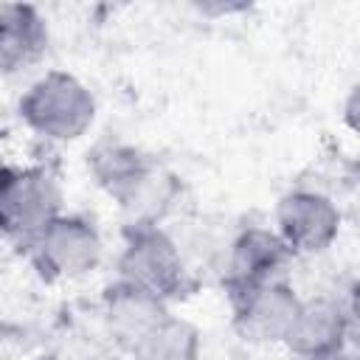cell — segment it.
<instances>
[{
  "label": "cell",
  "mask_w": 360,
  "mask_h": 360,
  "mask_svg": "<svg viewBox=\"0 0 360 360\" xmlns=\"http://www.w3.org/2000/svg\"><path fill=\"white\" fill-rule=\"evenodd\" d=\"M87 169L96 183L129 214V225H158L174 197V177L163 172L141 146L104 138L87 152Z\"/></svg>",
  "instance_id": "obj_1"
},
{
  "label": "cell",
  "mask_w": 360,
  "mask_h": 360,
  "mask_svg": "<svg viewBox=\"0 0 360 360\" xmlns=\"http://www.w3.org/2000/svg\"><path fill=\"white\" fill-rule=\"evenodd\" d=\"M17 110L22 124L34 135L56 143H70L87 135V129L93 127L96 96L79 76L68 70H48L28 84Z\"/></svg>",
  "instance_id": "obj_2"
},
{
  "label": "cell",
  "mask_w": 360,
  "mask_h": 360,
  "mask_svg": "<svg viewBox=\"0 0 360 360\" xmlns=\"http://www.w3.org/2000/svg\"><path fill=\"white\" fill-rule=\"evenodd\" d=\"M118 281L169 304L191 290V270L177 242L160 225H129L118 253Z\"/></svg>",
  "instance_id": "obj_3"
},
{
  "label": "cell",
  "mask_w": 360,
  "mask_h": 360,
  "mask_svg": "<svg viewBox=\"0 0 360 360\" xmlns=\"http://www.w3.org/2000/svg\"><path fill=\"white\" fill-rule=\"evenodd\" d=\"M62 214V191L45 166H0V236L31 242L53 217Z\"/></svg>",
  "instance_id": "obj_4"
},
{
  "label": "cell",
  "mask_w": 360,
  "mask_h": 360,
  "mask_svg": "<svg viewBox=\"0 0 360 360\" xmlns=\"http://www.w3.org/2000/svg\"><path fill=\"white\" fill-rule=\"evenodd\" d=\"M31 259L42 276L73 281L93 273L104 259V239L98 228L79 214L53 217L31 242Z\"/></svg>",
  "instance_id": "obj_5"
},
{
  "label": "cell",
  "mask_w": 360,
  "mask_h": 360,
  "mask_svg": "<svg viewBox=\"0 0 360 360\" xmlns=\"http://www.w3.org/2000/svg\"><path fill=\"white\" fill-rule=\"evenodd\" d=\"M273 231L292 250V256H315L340 236L343 214L335 200L315 188H292L278 197Z\"/></svg>",
  "instance_id": "obj_6"
},
{
  "label": "cell",
  "mask_w": 360,
  "mask_h": 360,
  "mask_svg": "<svg viewBox=\"0 0 360 360\" xmlns=\"http://www.w3.org/2000/svg\"><path fill=\"white\" fill-rule=\"evenodd\" d=\"M304 298L287 284H264L233 292V326L250 343H284Z\"/></svg>",
  "instance_id": "obj_7"
},
{
  "label": "cell",
  "mask_w": 360,
  "mask_h": 360,
  "mask_svg": "<svg viewBox=\"0 0 360 360\" xmlns=\"http://www.w3.org/2000/svg\"><path fill=\"white\" fill-rule=\"evenodd\" d=\"M295 262L292 250L278 239L273 228H245L233 236L228 248V287L231 292L287 281L290 264Z\"/></svg>",
  "instance_id": "obj_8"
},
{
  "label": "cell",
  "mask_w": 360,
  "mask_h": 360,
  "mask_svg": "<svg viewBox=\"0 0 360 360\" xmlns=\"http://www.w3.org/2000/svg\"><path fill=\"white\" fill-rule=\"evenodd\" d=\"M352 343V315L335 298H309L284 340L292 357L304 360H343Z\"/></svg>",
  "instance_id": "obj_9"
},
{
  "label": "cell",
  "mask_w": 360,
  "mask_h": 360,
  "mask_svg": "<svg viewBox=\"0 0 360 360\" xmlns=\"http://www.w3.org/2000/svg\"><path fill=\"white\" fill-rule=\"evenodd\" d=\"M166 312H169V304L118 278L115 284L107 287L101 298V318H104L107 335L118 343L121 352H129Z\"/></svg>",
  "instance_id": "obj_10"
},
{
  "label": "cell",
  "mask_w": 360,
  "mask_h": 360,
  "mask_svg": "<svg viewBox=\"0 0 360 360\" xmlns=\"http://www.w3.org/2000/svg\"><path fill=\"white\" fill-rule=\"evenodd\" d=\"M48 51V25L37 6L0 3V76L20 73Z\"/></svg>",
  "instance_id": "obj_11"
},
{
  "label": "cell",
  "mask_w": 360,
  "mask_h": 360,
  "mask_svg": "<svg viewBox=\"0 0 360 360\" xmlns=\"http://www.w3.org/2000/svg\"><path fill=\"white\" fill-rule=\"evenodd\" d=\"M129 360H202V332L180 318L166 312L129 352Z\"/></svg>",
  "instance_id": "obj_12"
},
{
  "label": "cell",
  "mask_w": 360,
  "mask_h": 360,
  "mask_svg": "<svg viewBox=\"0 0 360 360\" xmlns=\"http://www.w3.org/2000/svg\"><path fill=\"white\" fill-rule=\"evenodd\" d=\"M354 118H357V87H352V93L346 98V121L352 129H354Z\"/></svg>",
  "instance_id": "obj_13"
},
{
  "label": "cell",
  "mask_w": 360,
  "mask_h": 360,
  "mask_svg": "<svg viewBox=\"0 0 360 360\" xmlns=\"http://www.w3.org/2000/svg\"><path fill=\"white\" fill-rule=\"evenodd\" d=\"M39 360H73V354H68V352H51V354H42Z\"/></svg>",
  "instance_id": "obj_14"
},
{
  "label": "cell",
  "mask_w": 360,
  "mask_h": 360,
  "mask_svg": "<svg viewBox=\"0 0 360 360\" xmlns=\"http://www.w3.org/2000/svg\"><path fill=\"white\" fill-rule=\"evenodd\" d=\"M87 360H124V357H112V354H98V357H87Z\"/></svg>",
  "instance_id": "obj_15"
},
{
  "label": "cell",
  "mask_w": 360,
  "mask_h": 360,
  "mask_svg": "<svg viewBox=\"0 0 360 360\" xmlns=\"http://www.w3.org/2000/svg\"><path fill=\"white\" fill-rule=\"evenodd\" d=\"M295 360H304V357H295Z\"/></svg>",
  "instance_id": "obj_16"
}]
</instances>
